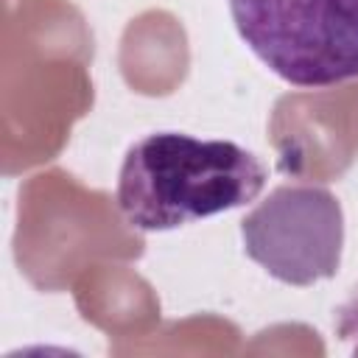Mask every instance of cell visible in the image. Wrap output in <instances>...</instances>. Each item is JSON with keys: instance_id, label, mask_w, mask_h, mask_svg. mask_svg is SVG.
Segmentation results:
<instances>
[{"instance_id": "6da1fadb", "label": "cell", "mask_w": 358, "mask_h": 358, "mask_svg": "<svg viewBox=\"0 0 358 358\" xmlns=\"http://www.w3.org/2000/svg\"><path fill=\"white\" fill-rule=\"evenodd\" d=\"M268 171L232 140L154 131L129 145L117 173V210L134 232H168L260 196Z\"/></svg>"}, {"instance_id": "7a4b0ae2", "label": "cell", "mask_w": 358, "mask_h": 358, "mask_svg": "<svg viewBox=\"0 0 358 358\" xmlns=\"http://www.w3.org/2000/svg\"><path fill=\"white\" fill-rule=\"evenodd\" d=\"M249 50L294 87L358 78V0H229Z\"/></svg>"}, {"instance_id": "3957f363", "label": "cell", "mask_w": 358, "mask_h": 358, "mask_svg": "<svg viewBox=\"0 0 358 358\" xmlns=\"http://www.w3.org/2000/svg\"><path fill=\"white\" fill-rule=\"evenodd\" d=\"M241 241L243 252L274 280L305 288L338 271L344 213L324 185H280L243 215Z\"/></svg>"}, {"instance_id": "277c9868", "label": "cell", "mask_w": 358, "mask_h": 358, "mask_svg": "<svg viewBox=\"0 0 358 358\" xmlns=\"http://www.w3.org/2000/svg\"><path fill=\"white\" fill-rule=\"evenodd\" d=\"M333 327H336L338 341L347 344L352 355H358V280H355V285L347 291V296L341 299V305L336 308Z\"/></svg>"}]
</instances>
